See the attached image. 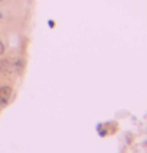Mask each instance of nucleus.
<instances>
[{
	"label": "nucleus",
	"instance_id": "1",
	"mask_svg": "<svg viewBox=\"0 0 147 153\" xmlns=\"http://www.w3.org/2000/svg\"><path fill=\"white\" fill-rule=\"evenodd\" d=\"M11 98V88L10 87H0V104L5 106Z\"/></svg>",
	"mask_w": 147,
	"mask_h": 153
},
{
	"label": "nucleus",
	"instance_id": "2",
	"mask_svg": "<svg viewBox=\"0 0 147 153\" xmlns=\"http://www.w3.org/2000/svg\"><path fill=\"white\" fill-rule=\"evenodd\" d=\"M2 52H3V44L0 43V54H2Z\"/></svg>",
	"mask_w": 147,
	"mask_h": 153
},
{
	"label": "nucleus",
	"instance_id": "3",
	"mask_svg": "<svg viewBox=\"0 0 147 153\" xmlns=\"http://www.w3.org/2000/svg\"><path fill=\"white\" fill-rule=\"evenodd\" d=\"M0 18H2V14H0Z\"/></svg>",
	"mask_w": 147,
	"mask_h": 153
}]
</instances>
